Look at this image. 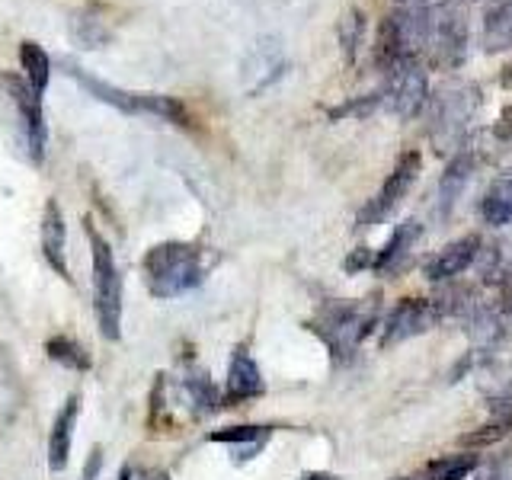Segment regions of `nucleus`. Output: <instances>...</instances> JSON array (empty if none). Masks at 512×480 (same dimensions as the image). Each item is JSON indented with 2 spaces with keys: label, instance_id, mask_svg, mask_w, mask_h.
Here are the masks:
<instances>
[{
  "label": "nucleus",
  "instance_id": "obj_5",
  "mask_svg": "<svg viewBox=\"0 0 512 480\" xmlns=\"http://www.w3.org/2000/svg\"><path fill=\"white\" fill-rule=\"evenodd\" d=\"M477 106H480V90L474 84H445L439 90V96L432 100V128H429L439 151L461 141Z\"/></svg>",
  "mask_w": 512,
  "mask_h": 480
},
{
  "label": "nucleus",
  "instance_id": "obj_29",
  "mask_svg": "<svg viewBox=\"0 0 512 480\" xmlns=\"http://www.w3.org/2000/svg\"><path fill=\"white\" fill-rule=\"evenodd\" d=\"M400 4H416V0H400Z\"/></svg>",
  "mask_w": 512,
  "mask_h": 480
},
{
  "label": "nucleus",
  "instance_id": "obj_3",
  "mask_svg": "<svg viewBox=\"0 0 512 480\" xmlns=\"http://www.w3.org/2000/svg\"><path fill=\"white\" fill-rule=\"evenodd\" d=\"M90 234V247H93V314H96V327H100L103 340H119L122 336V276L116 266V256H112L109 240H103L93 228Z\"/></svg>",
  "mask_w": 512,
  "mask_h": 480
},
{
  "label": "nucleus",
  "instance_id": "obj_4",
  "mask_svg": "<svg viewBox=\"0 0 512 480\" xmlns=\"http://www.w3.org/2000/svg\"><path fill=\"white\" fill-rule=\"evenodd\" d=\"M429 32L432 10H426L423 4H404L394 10L378 32V64L388 68V64L416 58L429 45Z\"/></svg>",
  "mask_w": 512,
  "mask_h": 480
},
{
  "label": "nucleus",
  "instance_id": "obj_2",
  "mask_svg": "<svg viewBox=\"0 0 512 480\" xmlns=\"http://www.w3.org/2000/svg\"><path fill=\"white\" fill-rule=\"evenodd\" d=\"M378 320L375 301H327L311 320V330L320 336V343L330 349L333 362H352L362 340L372 333Z\"/></svg>",
  "mask_w": 512,
  "mask_h": 480
},
{
  "label": "nucleus",
  "instance_id": "obj_20",
  "mask_svg": "<svg viewBox=\"0 0 512 480\" xmlns=\"http://www.w3.org/2000/svg\"><path fill=\"white\" fill-rule=\"evenodd\" d=\"M480 468V458L474 452H458V455H442L432 458L429 464H423L420 471L400 480H461Z\"/></svg>",
  "mask_w": 512,
  "mask_h": 480
},
{
  "label": "nucleus",
  "instance_id": "obj_24",
  "mask_svg": "<svg viewBox=\"0 0 512 480\" xmlns=\"http://www.w3.org/2000/svg\"><path fill=\"white\" fill-rule=\"evenodd\" d=\"M45 352H48V359L71 368V372H87L90 368V352L77 340H71V336H52V340L45 343Z\"/></svg>",
  "mask_w": 512,
  "mask_h": 480
},
{
  "label": "nucleus",
  "instance_id": "obj_12",
  "mask_svg": "<svg viewBox=\"0 0 512 480\" xmlns=\"http://www.w3.org/2000/svg\"><path fill=\"white\" fill-rule=\"evenodd\" d=\"M263 391H266V381H263L260 365H256V359L250 356L247 346H237L234 356H231V365H228L224 397H228L231 404H244V400L263 397Z\"/></svg>",
  "mask_w": 512,
  "mask_h": 480
},
{
  "label": "nucleus",
  "instance_id": "obj_18",
  "mask_svg": "<svg viewBox=\"0 0 512 480\" xmlns=\"http://www.w3.org/2000/svg\"><path fill=\"white\" fill-rule=\"evenodd\" d=\"M471 170H474V157L468 151H461L458 157H452V164H448V170L442 173L439 196H436V212L442 218L452 215V208L464 196V186H468V180H471Z\"/></svg>",
  "mask_w": 512,
  "mask_h": 480
},
{
  "label": "nucleus",
  "instance_id": "obj_6",
  "mask_svg": "<svg viewBox=\"0 0 512 480\" xmlns=\"http://www.w3.org/2000/svg\"><path fill=\"white\" fill-rule=\"evenodd\" d=\"M68 74L74 80H80V84H84L100 103L116 106L119 112H128V116H157V119H167V122H186V109H183V103H176L173 96L128 93V90H119V87L103 84V80L84 74L80 68H74V64H68Z\"/></svg>",
  "mask_w": 512,
  "mask_h": 480
},
{
  "label": "nucleus",
  "instance_id": "obj_19",
  "mask_svg": "<svg viewBox=\"0 0 512 480\" xmlns=\"http://www.w3.org/2000/svg\"><path fill=\"white\" fill-rule=\"evenodd\" d=\"M42 250H45L48 266H52L61 279H71L68 263H64V215L55 199L45 205V215H42Z\"/></svg>",
  "mask_w": 512,
  "mask_h": 480
},
{
  "label": "nucleus",
  "instance_id": "obj_9",
  "mask_svg": "<svg viewBox=\"0 0 512 480\" xmlns=\"http://www.w3.org/2000/svg\"><path fill=\"white\" fill-rule=\"evenodd\" d=\"M416 173H420V154H416V151L400 154V160L394 164L388 180H384V186L365 202V208L359 212V218H356L359 228H375V224H381L384 218H388L394 208L404 202V196H407L413 180H416Z\"/></svg>",
  "mask_w": 512,
  "mask_h": 480
},
{
  "label": "nucleus",
  "instance_id": "obj_28",
  "mask_svg": "<svg viewBox=\"0 0 512 480\" xmlns=\"http://www.w3.org/2000/svg\"><path fill=\"white\" fill-rule=\"evenodd\" d=\"M301 480H336L333 474H324V471H317V474H304Z\"/></svg>",
  "mask_w": 512,
  "mask_h": 480
},
{
  "label": "nucleus",
  "instance_id": "obj_22",
  "mask_svg": "<svg viewBox=\"0 0 512 480\" xmlns=\"http://www.w3.org/2000/svg\"><path fill=\"white\" fill-rule=\"evenodd\" d=\"M484 48L487 52H506L512 48V0H493L484 16Z\"/></svg>",
  "mask_w": 512,
  "mask_h": 480
},
{
  "label": "nucleus",
  "instance_id": "obj_17",
  "mask_svg": "<svg viewBox=\"0 0 512 480\" xmlns=\"http://www.w3.org/2000/svg\"><path fill=\"white\" fill-rule=\"evenodd\" d=\"M180 394L186 400V407L192 410V416H208L221 407V391L202 368H186L180 375Z\"/></svg>",
  "mask_w": 512,
  "mask_h": 480
},
{
  "label": "nucleus",
  "instance_id": "obj_13",
  "mask_svg": "<svg viewBox=\"0 0 512 480\" xmlns=\"http://www.w3.org/2000/svg\"><path fill=\"white\" fill-rule=\"evenodd\" d=\"M480 253H484V250H480V237H474V234L471 237H461V240H455V244H448L445 250H439L426 263V279L429 282H448V279H455L468 266L477 263Z\"/></svg>",
  "mask_w": 512,
  "mask_h": 480
},
{
  "label": "nucleus",
  "instance_id": "obj_25",
  "mask_svg": "<svg viewBox=\"0 0 512 480\" xmlns=\"http://www.w3.org/2000/svg\"><path fill=\"white\" fill-rule=\"evenodd\" d=\"M119 480H170V474L160 468H148V464L128 461V464H122Z\"/></svg>",
  "mask_w": 512,
  "mask_h": 480
},
{
  "label": "nucleus",
  "instance_id": "obj_26",
  "mask_svg": "<svg viewBox=\"0 0 512 480\" xmlns=\"http://www.w3.org/2000/svg\"><path fill=\"white\" fill-rule=\"evenodd\" d=\"M100 464H103V452H100V448H93L87 468H84V477H80V480H96V474H100Z\"/></svg>",
  "mask_w": 512,
  "mask_h": 480
},
{
  "label": "nucleus",
  "instance_id": "obj_10",
  "mask_svg": "<svg viewBox=\"0 0 512 480\" xmlns=\"http://www.w3.org/2000/svg\"><path fill=\"white\" fill-rule=\"evenodd\" d=\"M442 314V304L439 301H426V298H400L394 308L384 317V327H381V346H397L404 340H413L426 330H432Z\"/></svg>",
  "mask_w": 512,
  "mask_h": 480
},
{
  "label": "nucleus",
  "instance_id": "obj_16",
  "mask_svg": "<svg viewBox=\"0 0 512 480\" xmlns=\"http://www.w3.org/2000/svg\"><path fill=\"white\" fill-rule=\"evenodd\" d=\"M272 436V426H224L208 432V442H221V445H231L234 448V464H247L250 458H256L266 448Z\"/></svg>",
  "mask_w": 512,
  "mask_h": 480
},
{
  "label": "nucleus",
  "instance_id": "obj_15",
  "mask_svg": "<svg viewBox=\"0 0 512 480\" xmlns=\"http://www.w3.org/2000/svg\"><path fill=\"white\" fill-rule=\"evenodd\" d=\"M77 413H80V397L71 394L64 400V407L58 410L52 432H48V468L55 474L68 468V458H71V436H74V423H77Z\"/></svg>",
  "mask_w": 512,
  "mask_h": 480
},
{
  "label": "nucleus",
  "instance_id": "obj_27",
  "mask_svg": "<svg viewBox=\"0 0 512 480\" xmlns=\"http://www.w3.org/2000/svg\"><path fill=\"white\" fill-rule=\"evenodd\" d=\"M480 480H512V464L509 461H500V464H493V468L480 477Z\"/></svg>",
  "mask_w": 512,
  "mask_h": 480
},
{
  "label": "nucleus",
  "instance_id": "obj_11",
  "mask_svg": "<svg viewBox=\"0 0 512 480\" xmlns=\"http://www.w3.org/2000/svg\"><path fill=\"white\" fill-rule=\"evenodd\" d=\"M429 48L439 64H448V68L461 64L464 52H468V23H464V13L455 4L432 10Z\"/></svg>",
  "mask_w": 512,
  "mask_h": 480
},
{
  "label": "nucleus",
  "instance_id": "obj_1",
  "mask_svg": "<svg viewBox=\"0 0 512 480\" xmlns=\"http://www.w3.org/2000/svg\"><path fill=\"white\" fill-rule=\"evenodd\" d=\"M205 269V253L192 244H180V240L151 247L141 263L148 292L160 301L180 298L192 288H199L205 282Z\"/></svg>",
  "mask_w": 512,
  "mask_h": 480
},
{
  "label": "nucleus",
  "instance_id": "obj_23",
  "mask_svg": "<svg viewBox=\"0 0 512 480\" xmlns=\"http://www.w3.org/2000/svg\"><path fill=\"white\" fill-rule=\"evenodd\" d=\"M20 61H23V74L32 93L42 96L48 87V77H52V58L45 55V48L36 42H23L20 45Z\"/></svg>",
  "mask_w": 512,
  "mask_h": 480
},
{
  "label": "nucleus",
  "instance_id": "obj_14",
  "mask_svg": "<svg viewBox=\"0 0 512 480\" xmlns=\"http://www.w3.org/2000/svg\"><path fill=\"white\" fill-rule=\"evenodd\" d=\"M423 237V228L420 221H400L397 228L391 231L388 244H384V250L375 256V272L378 276H397L400 269H404V263L410 260V250L416 247V240Z\"/></svg>",
  "mask_w": 512,
  "mask_h": 480
},
{
  "label": "nucleus",
  "instance_id": "obj_21",
  "mask_svg": "<svg viewBox=\"0 0 512 480\" xmlns=\"http://www.w3.org/2000/svg\"><path fill=\"white\" fill-rule=\"evenodd\" d=\"M480 215H484L490 228H503V224L512 221V170L490 183L484 202H480Z\"/></svg>",
  "mask_w": 512,
  "mask_h": 480
},
{
  "label": "nucleus",
  "instance_id": "obj_8",
  "mask_svg": "<svg viewBox=\"0 0 512 480\" xmlns=\"http://www.w3.org/2000/svg\"><path fill=\"white\" fill-rule=\"evenodd\" d=\"M429 96V77L423 71L420 58H407L384 68V90L381 100H388V106L397 112L400 119H413L423 109Z\"/></svg>",
  "mask_w": 512,
  "mask_h": 480
},
{
  "label": "nucleus",
  "instance_id": "obj_7",
  "mask_svg": "<svg viewBox=\"0 0 512 480\" xmlns=\"http://www.w3.org/2000/svg\"><path fill=\"white\" fill-rule=\"evenodd\" d=\"M0 87H4V100L13 109V119H16V128H20V144H23L26 157L32 160V164H42L45 138H48L45 116H42V96H36L26 80H16V77H4L0 80Z\"/></svg>",
  "mask_w": 512,
  "mask_h": 480
}]
</instances>
